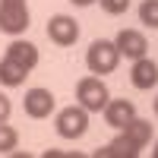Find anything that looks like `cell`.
<instances>
[{
	"mask_svg": "<svg viewBox=\"0 0 158 158\" xmlns=\"http://www.w3.org/2000/svg\"><path fill=\"white\" fill-rule=\"evenodd\" d=\"M117 63H120V51H117L114 41H108V38H98V41H92L89 51H85V67L92 73H114L117 70Z\"/></svg>",
	"mask_w": 158,
	"mask_h": 158,
	"instance_id": "cell-1",
	"label": "cell"
},
{
	"mask_svg": "<svg viewBox=\"0 0 158 158\" xmlns=\"http://www.w3.org/2000/svg\"><path fill=\"white\" fill-rule=\"evenodd\" d=\"M29 25H32V16H29V3L25 0H0V32L16 38Z\"/></svg>",
	"mask_w": 158,
	"mask_h": 158,
	"instance_id": "cell-2",
	"label": "cell"
},
{
	"mask_svg": "<svg viewBox=\"0 0 158 158\" xmlns=\"http://www.w3.org/2000/svg\"><path fill=\"white\" fill-rule=\"evenodd\" d=\"M54 127H57V136H63V139H82L89 130V111L82 104H70L57 114Z\"/></svg>",
	"mask_w": 158,
	"mask_h": 158,
	"instance_id": "cell-3",
	"label": "cell"
},
{
	"mask_svg": "<svg viewBox=\"0 0 158 158\" xmlns=\"http://www.w3.org/2000/svg\"><path fill=\"white\" fill-rule=\"evenodd\" d=\"M108 98H111V92H108V85L101 82V76H85V79H79V85H76V101L82 104L89 114H92V111H104Z\"/></svg>",
	"mask_w": 158,
	"mask_h": 158,
	"instance_id": "cell-4",
	"label": "cell"
},
{
	"mask_svg": "<svg viewBox=\"0 0 158 158\" xmlns=\"http://www.w3.org/2000/svg\"><path fill=\"white\" fill-rule=\"evenodd\" d=\"M48 38L57 48H70V44H76V38H79V22L73 16H67V13H57V16L48 19Z\"/></svg>",
	"mask_w": 158,
	"mask_h": 158,
	"instance_id": "cell-5",
	"label": "cell"
},
{
	"mask_svg": "<svg viewBox=\"0 0 158 158\" xmlns=\"http://www.w3.org/2000/svg\"><path fill=\"white\" fill-rule=\"evenodd\" d=\"M114 44H117V51H120V57H130V60L146 57V51H149L146 35L136 32V29H120L117 38H114Z\"/></svg>",
	"mask_w": 158,
	"mask_h": 158,
	"instance_id": "cell-6",
	"label": "cell"
},
{
	"mask_svg": "<svg viewBox=\"0 0 158 158\" xmlns=\"http://www.w3.org/2000/svg\"><path fill=\"white\" fill-rule=\"evenodd\" d=\"M22 108L29 117H35V120H44V117L54 114V95H51L48 89H29L22 98Z\"/></svg>",
	"mask_w": 158,
	"mask_h": 158,
	"instance_id": "cell-7",
	"label": "cell"
},
{
	"mask_svg": "<svg viewBox=\"0 0 158 158\" xmlns=\"http://www.w3.org/2000/svg\"><path fill=\"white\" fill-rule=\"evenodd\" d=\"M133 117H136V104L133 101H127V98H108V104H104V123H108V127L123 130Z\"/></svg>",
	"mask_w": 158,
	"mask_h": 158,
	"instance_id": "cell-8",
	"label": "cell"
},
{
	"mask_svg": "<svg viewBox=\"0 0 158 158\" xmlns=\"http://www.w3.org/2000/svg\"><path fill=\"white\" fill-rule=\"evenodd\" d=\"M3 57H10L13 63H19V67L29 70V73L38 67V48L32 41H22V38H13V41L6 44V54Z\"/></svg>",
	"mask_w": 158,
	"mask_h": 158,
	"instance_id": "cell-9",
	"label": "cell"
},
{
	"mask_svg": "<svg viewBox=\"0 0 158 158\" xmlns=\"http://www.w3.org/2000/svg\"><path fill=\"white\" fill-rule=\"evenodd\" d=\"M130 82H133L136 89H152V85H158V63L155 60H149V57H139V60H133V70H130Z\"/></svg>",
	"mask_w": 158,
	"mask_h": 158,
	"instance_id": "cell-10",
	"label": "cell"
},
{
	"mask_svg": "<svg viewBox=\"0 0 158 158\" xmlns=\"http://www.w3.org/2000/svg\"><path fill=\"white\" fill-rule=\"evenodd\" d=\"M142 149L136 146V142L133 139H130V136H117V139H111L108 142V146H101L98 152H95V158H136Z\"/></svg>",
	"mask_w": 158,
	"mask_h": 158,
	"instance_id": "cell-11",
	"label": "cell"
},
{
	"mask_svg": "<svg viewBox=\"0 0 158 158\" xmlns=\"http://www.w3.org/2000/svg\"><path fill=\"white\" fill-rule=\"evenodd\" d=\"M25 76H29V70H22L19 63H13L10 57L0 60V85H6V89H16L25 82Z\"/></svg>",
	"mask_w": 158,
	"mask_h": 158,
	"instance_id": "cell-12",
	"label": "cell"
},
{
	"mask_svg": "<svg viewBox=\"0 0 158 158\" xmlns=\"http://www.w3.org/2000/svg\"><path fill=\"white\" fill-rule=\"evenodd\" d=\"M120 133L130 136L139 149H146V146H149V139H152V123H149V120H142V117H133V120H130V123L120 130Z\"/></svg>",
	"mask_w": 158,
	"mask_h": 158,
	"instance_id": "cell-13",
	"label": "cell"
},
{
	"mask_svg": "<svg viewBox=\"0 0 158 158\" xmlns=\"http://www.w3.org/2000/svg\"><path fill=\"white\" fill-rule=\"evenodd\" d=\"M139 22L146 29H158V0H142L139 3Z\"/></svg>",
	"mask_w": 158,
	"mask_h": 158,
	"instance_id": "cell-14",
	"label": "cell"
},
{
	"mask_svg": "<svg viewBox=\"0 0 158 158\" xmlns=\"http://www.w3.org/2000/svg\"><path fill=\"white\" fill-rule=\"evenodd\" d=\"M16 146H19V133L10 123H0V155H10Z\"/></svg>",
	"mask_w": 158,
	"mask_h": 158,
	"instance_id": "cell-15",
	"label": "cell"
},
{
	"mask_svg": "<svg viewBox=\"0 0 158 158\" xmlns=\"http://www.w3.org/2000/svg\"><path fill=\"white\" fill-rule=\"evenodd\" d=\"M98 3H101L104 13H111V16H120V13L130 10V0H98Z\"/></svg>",
	"mask_w": 158,
	"mask_h": 158,
	"instance_id": "cell-16",
	"label": "cell"
},
{
	"mask_svg": "<svg viewBox=\"0 0 158 158\" xmlns=\"http://www.w3.org/2000/svg\"><path fill=\"white\" fill-rule=\"evenodd\" d=\"M10 114H13L10 98H6V95H0V123H6V120H10Z\"/></svg>",
	"mask_w": 158,
	"mask_h": 158,
	"instance_id": "cell-17",
	"label": "cell"
},
{
	"mask_svg": "<svg viewBox=\"0 0 158 158\" xmlns=\"http://www.w3.org/2000/svg\"><path fill=\"white\" fill-rule=\"evenodd\" d=\"M73 6H92V3H98V0H70Z\"/></svg>",
	"mask_w": 158,
	"mask_h": 158,
	"instance_id": "cell-18",
	"label": "cell"
},
{
	"mask_svg": "<svg viewBox=\"0 0 158 158\" xmlns=\"http://www.w3.org/2000/svg\"><path fill=\"white\" fill-rule=\"evenodd\" d=\"M152 155H155V158H158V142H155V149H152Z\"/></svg>",
	"mask_w": 158,
	"mask_h": 158,
	"instance_id": "cell-19",
	"label": "cell"
},
{
	"mask_svg": "<svg viewBox=\"0 0 158 158\" xmlns=\"http://www.w3.org/2000/svg\"><path fill=\"white\" fill-rule=\"evenodd\" d=\"M155 114H158V98H155Z\"/></svg>",
	"mask_w": 158,
	"mask_h": 158,
	"instance_id": "cell-20",
	"label": "cell"
}]
</instances>
